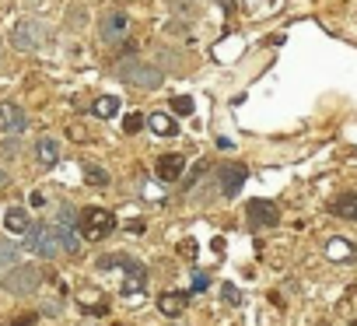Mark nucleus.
I'll return each mask as SVG.
<instances>
[{"label":"nucleus","instance_id":"obj_2","mask_svg":"<svg viewBox=\"0 0 357 326\" xmlns=\"http://www.w3.org/2000/svg\"><path fill=\"white\" fill-rule=\"evenodd\" d=\"M77 232H81L88 242H102L105 235L116 232V214L105 211V207H84V211H81V221H77Z\"/></svg>","mask_w":357,"mask_h":326},{"label":"nucleus","instance_id":"obj_31","mask_svg":"<svg viewBox=\"0 0 357 326\" xmlns=\"http://www.w3.org/2000/svg\"><path fill=\"white\" fill-rule=\"evenodd\" d=\"M4 183H8V176H4V172H0V186H4Z\"/></svg>","mask_w":357,"mask_h":326},{"label":"nucleus","instance_id":"obj_6","mask_svg":"<svg viewBox=\"0 0 357 326\" xmlns=\"http://www.w3.org/2000/svg\"><path fill=\"white\" fill-rule=\"evenodd\" d=\"M245 218H249V228L259 232V228H273V225L280 221V211H277V204H270V200H249Z\"/></svg>","mask_w":357,"mask_h":326},{"label":"nucleus","instance_id":"obj_27","mask_svg":"<svg viewBox=\"0 0 357 326\" xmlns=\"http://www.w3.org/2000/svg\"><path fill=\"white\" fill-rule=\"evenodd\" d=\"M32 323H36V312H25V316L11 319V326H32Z\"/></svg>","mask_w":357,"mask_h":326},{"label":"nucleus","instance_id":"obj_26","mask_svg":"<svg viewBox=\"0 0 357 326\" xmlns=\"http://www.w3.org/2000/svg\"><path fill=\"white\" fill-rule=\"evenodd\" d=\"M207 284H211V277L200 270V274H193V291H207Z\"/></svg>","mask_w":357,"mask_h":326},{"label":"nucleus","instance_id":"obj_3","mask_svg":"<svg viewBox=\"0 0 357 326\" xmlns=\"http://www.w3.org/2000/svg\"><path fill=\"white\" fill-rule=\"evenodd\" d=\"M25 246L32 253H39L43 260H53L60 253V242H56V228L53 225H32V232L25 235Z\"/></svg>","mask_w":357,"mask_h":326},{"label":"nucleus","instance_id":"obj_30","mask_svg":"<svg viewBox=\"0 0 357 326\" xmlns=\"http://www.w3.org/2000/svg\"><path fill=\"white\" fill-rule=\"evenodd\" d=\"M126 232H133V235H140V232H144V221H130V225H126Z\"/></svg>","mask_w":357,"mask_h":326},{"label":"nucleus","instance_id":"obj_9","mask_svg":"<svg viewBox=\"0 0 357 326\" xmlns=\"http://www.w3.org/2000/svg\"><path fill=\"white\" fill-rule=\"evenodd\" d=\"M126 32H130V15L126 11H109L105 18H102V39L105 43H119V39H126Z\"/></svg>","mask_w":357,"mask_h":326},{"label":"nucleus","instance_id":"obj_18","mask_svg":"<svg viewBox=\"0 0 357 326\" xmlns=\"http://www.w3.org/2000/svg\"><path fill=\"white\" fill-rule=\"evenodd\" d=\"M18 267V249L11 242H0V277H8Z\"/></svg>","mask_w":357,"mask_h":326},{"label":"nucleus","instance_id":"obj_14","mask_svg":"<svg viewBox=\"0 0 357 326\" xmlns=\"http://www.w3.org/2000/svg\"><path fill=\"white\" fill-rule=\"evenodd\" d=\"M4 228L15 232V235H29V232H32V218H29V211H25V207H8V214H4Z\"/></svg>","mask_w":357,"mask_h":326},{"label":"nucleus","instance_id":"obj_22","mask_svg":"<svg viewBox=\"0 0 357 326\" xmlns=\"http://www.w3.org/2000/svg\"><path fill=\"white\" fill-rule=\"evenodd\" d=\"M81 221V214L70 207V204H63L60 211H56V225H63V228H70V225H77Z\"/></svg>","mask_w":357,"mask_h":326},{"label":"nucleus","instance_id":"obj_23","mask_svg":"<svg viewBox=\"0 0 357 326\" xmlns=\"http://www.w3.org/2000/svg\"><path fill=\"white\" fill-rule=\"evenodd\" d=\"M172 112L190 116V112H193V98H190V95H175V98H172Z\"/></svg>","mask_w":357,"mask_h":326},{"label":"nucleus","instance_id":"obj_19","mask_svg":"<svg viewBox=\"0 0 357 326\" xmlns=\"http://www.w3.org/2000/svg\"><path fill=\"white\" fill-rule=\"evenodd\" d=\"M91 109H95V116H98V119H109V116H116V112H119V98H116V95H102V98H95V105H91Z\"/></svg>","mask_w":357,"mask_h":326},{"label":"nucleus","instance_id":"obj_7","mask_svg":"<svg viewBox=\"0 0 357 326\" xmlns=\"http://www.w3.org/2000/svg\"><path fill=\"white\" fill-rule=\"evenodd\" d=\"M39 270L36 267H15L8 277H4V284H8V291L11 295H32V291H39Z\"/></svg>","mask_w":357,"mask_h":326},{"label":"nucleus","instance_id":"obj_21","mask_svg":"<svg viewBox=\"0 0 357 326\" xmlns=\"http://www.w3.org/2000/svg\"><path fill=\"white\" fill-rule=\"evenodd\" d=\"M84 179H88L91 186H109V172L98 169V165H84Z\"/></svg>","mask_w":357,"mask_h":326},{"label":"nucleus","instance_id":"obj_20","mask_svg":"<svg viewBox=\"0 0 357 326\" xmlns=\"http://www.w3.org/2000/svg\"><path fill=\"white\" fill-rule=\"evenodd\" d=\"M53 228H56V242H60V249L74 256V253L81 249V242H77V235H74V228H63V225H53Z\"/></svg>","mask_w":357,"mask_h":326},{"label":"nucleus","instance_id":"obj_16","mask_svg":"<svg viewBox=\"0 0 357 326\" xmlns=\"http://www.w3.org/2000/svg\"><path fill=\"white\" fill-rule=\"evenodd\" d=\"M326 256L336 260V263H354L357 260V249L347 239H333V242H326Z\"/></svg>","mask_w":357,"mask_h":326},{"label":"nucleus","instance_id":"obj_25","mask_svg":"<svg viewBox=\"0 0 357 326\" xmlns=\"http://www.w3.org/2000/svg\"><path fill=\"white\" fill-rule=\"evenodd\" d=\"M221 295H225L228 305H238V302H242V291H238L235 284H221Z\"/></svg>","mask_w":357,"mask_h":326},{"label":"nucleus","instance_id":"obj_10","mask_svg":"<svg viewBox=\"0 0 357 326\" xmlns=\"http://www.w3.org/2000/svg\"><path fill=\"white\" fill-rule=\"evenodd\" d=\"M29 126V116L18 102H0V130L4 133H22Z\"/></svg>","mask_w":357,"mask_h":326},{"label":"nucleus","instance_id":"obj_1","mask_svg":"<svg viewBox=\"0 0 357 326\" xmlns=\"http://www.w3.org/2000/svg\"><path fill=\"white\" fill-rule=\"evenodd\" d=\"M98 270H123V288H126V298H140L144 288H147V267L126 253H109V256H98Z\"/></svg>","mask_w":357,"mask_h":326},{"label":"nucleus","instance_id":"obj_4","mask_svg":"<svg viewBox=\"0 0 357 326\" xmlns=\"http://www.w3.org/2000/svg\"><path fill=\"white\" fill-rule=\"evenodd\" d=\"M43 36H46V29H43L39 22L25 18V22H18V25H15V32H11V46H15V50H22V53H32V50H39V46H43Z\"/></svg>","mask_w":357,"mask_h":326},{"label":"nucleus","instance_id":"obj_15","mask_svg":"<svg viewBox=\"0 0 357 326\" xmlns=\"http://www.w3.org/2000/svg\"><path fill=\"white\" fill-rule=\"evenodd\" d=\"M36 158H39L43 169H53L56 161H60V144H56L53 137H43V140L36 144Z\"/></svg>","mask_w":357,"mask_h":326},{"label":"nucleus","instance_id":"obj_28","mask_svg":"<svg viewBox=\"0 0 357 326\" xmlns=\"http://www.w3.org/2000/svg\"><path fill=\"white\" fill-rule=\"evenodd\" d=\"M0 151L15 158V154H18V140H4V144H0Z\"/></svg>","mask_w":357,"mask_h":326},{"label":"nucleus","instance_id":"obj_24","mask_svg":"<svg viewBox=\"0 0 357 326\" xmlns=\"http://www.w3.org/2000/svg\"><path fill=\"white\" fill-rule=\"evenodd\" d=\"M147 126V116H140V112H130L126 119H123V130L126 133H137V130H144Z\"/></svg>","mask_w":357,"mask_h":326},{"label":"nucleus","instance_id":"obj_8","mask_svg":"<svg viewBox=\"0 0 357 326\" xmlns=\"http://www.w3.org/2000/svg\"><path fill=\"white\" fill-rule=\"evenodd\" d=\"M245 179H249V169L242 165V161H228V165H221V172H218V183H221L225 197H238Z\"/></svg>","mask_w":357,"mask_h":326},{"label":"nucleus","instance_id":"obj_29","mask_svg":"<svg viewBox=\"0 0 357 326\" xmlns=\"http://www.w3.org/2000/svg\"><path fill=\"white\" fill-rule=\"evenodd\" d=\"M178 253H183V256H193V260H197V242H183V246H178Z\"/></svg>","mask_w":357,"mask_h":326},{"label":"nucleus","instance_id":"obj_12","mask_svg":"<svg viewBox=\"0 0 357 326\" xmlns=\"http://www.w3.org/2000/svg\"><path fill=\"white\" fill-rule=\"evenodd\" d=\"M186 305H190V295H186V291H165V295L158 298V309H161V316H168V319L183 316Z\"/></svg>","mask_w":357,"mask_h":326},{"label":"nucleus","instance_id":"obj_17","mask_svg":"<svg viewBox=\"0 0 357 326\" xmlns=\"http://www.w3.org/2000/svg\"><path fill=\"white\" fill-rule=\"evenodd\" d=\"M147 126H151L158 137H175V133H178V123H175L172 116H165V112H154V116H147Z\"/></svg>","mask_w":357,"mask_h":326},{"label":"nucleus","instance_id":"obj_5","mask_svg":"<svg viewBox=\"0 0 357 326\" xmlns=\"http://www.w3.org/2000/svg\"><path fill=\"white\" fill-rule=\"evenodd\" d=\"M126 84H140V88H158L161 84V71L158 67H147V64H119V71H116Z\"/></svg>","mask_w":357,"mask_h":326},{"label":"nucleus","instance_id":"obj_13","mask_svg":"<svg viewBox=\"0 0 357 326\" xmlns=\"http://www.w3.org/2000/svg\"><path fill=\"white\" fill-rule=\"evenodd\" d=\"M329 211H333L336 218H343V221H357V190L340 193V197L329 204Z\"/></svg>","mask_w":357,"mask_h":326},{"label":"nucleus","instance_id":"obj_11","mask_svg":"<svg viewBox=\"0 0 357 326\" xmlns=\"http://www.w3.org/2000/svg\"><path fill=\"white\" fill-rule=\"evenodd\" d=\"M154 169H158V179L161 183H175L178 176L186 172V158L183 154H161Z\"/></svg>","mask_w":357,"mask_h":326}]
</instances>
